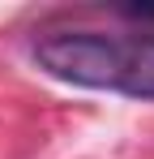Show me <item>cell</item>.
<instances>
[{
    "label": "cell",
    "mask_w": 154,
    "mask_h": 159,
    "mask_svg": "<svg viewBox=\"0 0 154 159\" xmlns=\"http://www.w3.org/2000/svg\"><path fill=\"white\" fill-rule=\"evenodd\" d=\"M34 60L51 78L154 99V34H103V30H51L34 39Z\"/></svg>",
    "instance_id": "6da1fadb"
},
{
    "label": "cell",
    "mask_w": 154,
    "mask_h": 159,
    "mask_svg": "<svg viewBox=\"0 0 154 159\" xmlns=\"http://www.w3.org/2000/svg\"><path fill=\"white\" fill-rule=\"evenodd\" d=\"M120 13L133 17V22H154V4H124Z\"/></svg>",
    "instance_id": "7a4b0ae2"
}]
</instances>
